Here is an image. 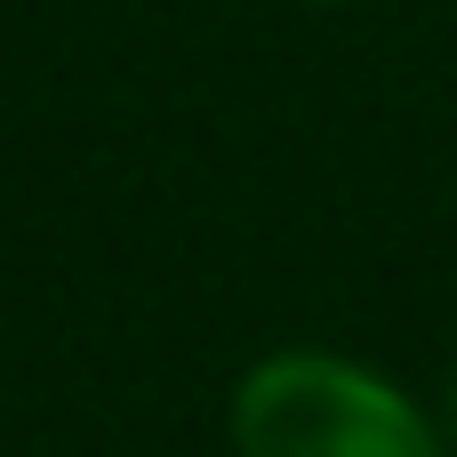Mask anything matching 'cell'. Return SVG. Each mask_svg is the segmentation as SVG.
Wrapping results in <instances>:
<instances>
[{
    "label": "cell",
    "instance_id": "6da1fadb",
    "mask_svg": "<svg viewBox=\"0 0 457 457\" xmlns=\"http://www.w3.org/2000/svg\"><path fill=\"white\" fill-rule=\"evenodd\" d=\"M233 457H442V434L345 353H273L233 386Z\"/></svg>",
    "mask_w": 457,
    "mask_h": 457
},
{
    "label": "cell",
    "instance_id": "7a4b0ae2",
    "mask_svg": "<svg viewBox=\"0 0 457 457\" xmlns=\"http://www.w3.org/2000/svg\"><path fill=\"white\" fill-rule=\"evenodd\" d=\"M450 434H457V386H450Z\"/></svg>",
    "mask_w": 457,
    "mask_h": 457
}]
</instances>
